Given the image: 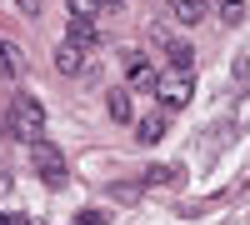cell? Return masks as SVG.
I'll use <instances>...</instances> for the list:
<instances>
[{
    "mask_svg": "<svg viewBox=\"0 0 250 225\" xmlns=\"http://www.w3.org/2000/svg\"><path fill=\"white\" fill-rule=\"evenodd\" d=\"M40 130H45V105H40L30 90H20L15 105L5 110V135H15V140H40Z\"/></svg>",
    "mask_w": 250,
    "mask_h": 225,
    "instance_id": "obj_1",
    "label": "cell"
},
{
    "mask_svg": "<svg viewBox=\"0 0 250 225\" xmlns=\"http://www.w3.org/2000/svg\"><path fill=\"white\" fill-rule=\"evenodd\" d=\"M190 90H195V70H170V75H160V80H155V100H160V110H165V115L190 105Z\"/></svg>",
    "mask_w": 250,
    "mask_h": 225,
    "instance_id": "obj_2",
    "label": "cell"
},
{
    "mask_svg": "<svg viewBox=\"0 0 250 225\" xmlns=\"http://www.w3.org/2000/svg\"><path fill=\"white\" fill-rule=\"evenodd\" d=\"M30 165H35V175L45 180V185H55V190L65 185V175H70V170H65V155H60L50 140H30Z\"/></svg>",
    "mask_w": 250,
    "mask_h": 225,
    "instance_id": "obj_3",
    "label": "cell"
},
{
    "mask_svg": "<svg viewBox=\"0 0 250 225\" xmlns=\"http://www.w3.org/2000/svg\"><path fill=\"white\" fill-rule=\"evenodd\" d=\"M155 80H160V70L145 60V50H125V85L140 95H155Z\"/></svg>",
    "mask_w": 250,
    "mask_h": 225,
    "instance_id": "obj_4",
    "label": "cell"
},
{
    "mask_svg": "<svg viewBox=\"0 0 250 225\" xmlns=\"http://www.w3.org/2000/svg\"><path fill=\"white\" fill-rule=\"evenodd\" d=\"M55 70L60 75H80V70H85V50H80L75 40H60V45H55Z\"/></svg>",
    "mask_w": 250,
    "mask_h": 225,
    "instance_id": "obj_5",
    "label": "cell"
},
{
    "mask_svg": "<svg viewBox=\"0 0 250 225\" xmlns=\"http://www.w3.org/2000/svg\"><path fill=\"white\" fill-rule=\"evenodd\" d=\"M65 40H75L80 50H95V45H100V30H95V20H75V15H65Z\"/></svg>",
    "mask_w": 250,
    "mask_h": 225,
    "instance_id": "obj_6",
    "label": "cell"
},
{
    "mask_svg": "<svg viewBox=\"0 0 250 225\" xmlns=\"http://www.w3.org/2000/svg\"><path fill=\"white\" fill-rule=\"evenodd\" d=\"M105 110H110V120H115V125H130V85H110L105 90Z\"/></svg>",
    "mask_w": 250,
    "mask_h": 225,
    "instance_id": "obj_7",
    "label": "cell"
},
{
    "mask_svg": "<svg viewBox=\"0 0 250 225\" xmlns=\"http://www.w3.org/2000/svg\"><path fill=\"white\" fill-rule=\"evenodd\" d=\"M135 140H140V145H160V140H165V110L140 115L135 120Z\"/></svg>",
    "mask_w": 250,
    "mask_h": 225,
    "instance_id": "obj_8",
    "label": "cell"
},
{
    "mask_svg": "<svg viewBox=\"0 0 250 225\" xmlns=\"http://www.w3.org/2000/svg\"><path fill=\"white\" fill-rule=\"evenodd\" d=\"M160 45H165V55H170V65H175V70H195V50L185 45L180 35H160Z\"/></svg>",
    "mask_w": 250,
    "mask_h": 225,
    "instance_id": "obj_9",
    "label": "cell"
},
{
    "mask_svg": "<svg viewBox=\"0 0 250 225\" xmlns=\"http://www.w3.org/2000/svg\"><path fill=\"white\" fill-rule=\"evenodd\" d=\"M170 15L180 20V25H195V20L205 15V0H170Z\"/></svg>",
    "mask_w": 250,
    "mask_h": 225,
    "instance_id": "obj_10",
    "label": "cell"
},
{
    "mask_svg": "<svg viewBox=\"0 0 250 225\" xmlns=\"http://www.w3.org/2000/svg\"><path fill=\"white\" fill-rule=\"evenodd\" d=\"M0 80H20V50L10 40H0Z\"/></svg>",
    "mask_w": 250,
    "mask_h": 225,
    "instance_id": "obj_11",
    "label": "cell"
},
{
    "mask_svg": "<svg viewBox=\"0 0 250 225\" xmlns=\"http://www.w3.org/2000/svg\"><path fill=\"white\" fill-rule=\"evenodd\" d=\"M180 175H185V165H150L145 170V185H175Z\"/></svg>",
    "mask_w": 250,
    "mask_h": 225,
    "instance_id": "obj_12",
    "label": "cell"
},
{
    "mask_svg": "<svg viewBox=\"0 0 250 225\" xmlns=\"http://www.w3.org/2000/svg\"><path fill=\"white\" fill-rule=\"evenodd\" d=\"M100 10H105L100 0H65V15H75V20H95Z\"/></svg>",
    "mask_w": 250,
    "mask_h": 225,
    "instance_id": "obj_13",
    "label": "cell"
},
{
    "mask_svg": "<svg viewBox=\"0 0 250 225\" xmlns=\"http://www.w3.org/2000/svg\"><path fill=\"white\" fill-rule=\"evenodd\" d=\"M220 20L225 25H240L245 20V0H220Z\"/></svg>",
    "mask_w": 250,
    "mask_h": 225,
    "instance_id": "obj_14",
    "label": "cell"
},
{
    "mask_svg": "<svg viewBox=\"0 0 250 225\" xmlns=\"http://www.w3.org/2000/svg\"><path fill=\"white\" fill-rule=\"evenodd\" d=\"M105 220H110V210H85L75 225H105Z\"/></svg>",
    "mask_w": 250,
    "mask_h": 225,
    "instance_id": "obj_15",
    "label": "cell"
},
{
    "mask_svg": "<svg viewBox=\"0 0 250 225\" xmlns=\"http://www.w3.org/2000/svg\"><path fill=\"white\" fill-rule=\"evenodd\" d=\"M15 10H20V15H30V20H35V15H40V0H15Z\"/></svg>",
    "mask_w": 250,
    "mask_h": 225,
    "instance_id": "obj_16",
    "label": "cell"
},
{
    "mask_svg": "<svg viewBox=\"0 0 250 225\" xmlns=\"http://www.w3.org/2000/svg\"><path fill=\"white\" fill-rule=\"evenodd\" d=\"M100 5H105V10H120V5H125V0H100Z\"/></svg>",
    "mask_w": 250,
    "mask_h": 225,
    "instance_id": "obj_17",
    "label": "cell"
},
{
    "mask_svg": "<svg viewBox=\"0 0 250 225\" xmlns=\"http://www.w3.org/2000/svg\"><path fill=\"white\" fill-rule=\"evenodd\" d=\"M10 225H40V220H30V215H20V220H10Z\"/></svg>",
    "mask_w": 250,
    "mask_h": 225,
    "instance_id": "obj_18",
    "label": "cell"
},
{
    "mask_svg": "<svg viewBox=\"0 0 250 225\" xmlns=\"http://www.w3.org/2000/svg\"><path fill=\"white\" fill-rule=\"evenodd\" d=\"M0 225H10V220H5V215H0Z\"/></svg>",
    "mask_w": 250,
    "mask_h": 225,
    "instance_id": "obj_19",
    "label": "cell"
}]
</instances>
